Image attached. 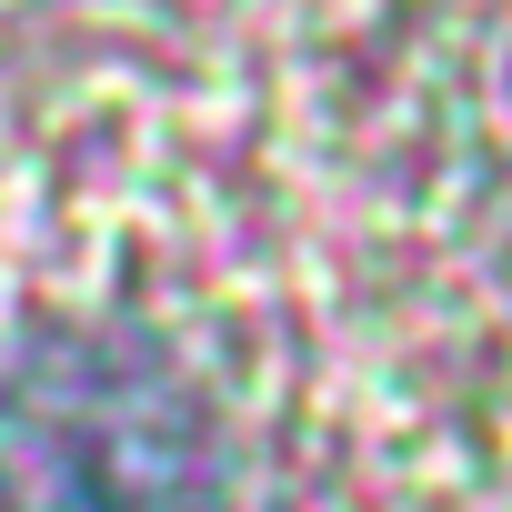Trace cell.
<instances>
[{"label":"cell","mask_w":512,"mask_h":512,"mask_svg":"<svg viewBox=\"0 0 512 512\" xmlns=\"http://www.w3.org/2000/svg\"><path fill=\"white\" fill-rule=\"evenodd\" d=\"M0 482L21 512H231L211 402L141 342H41L0 382Z\"/></svg>","instance_id":"1"}]
</instances>
